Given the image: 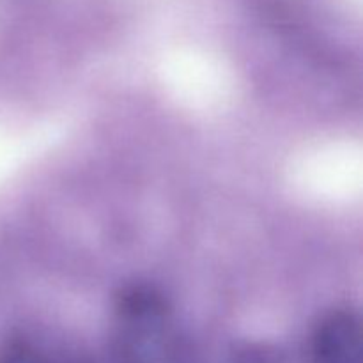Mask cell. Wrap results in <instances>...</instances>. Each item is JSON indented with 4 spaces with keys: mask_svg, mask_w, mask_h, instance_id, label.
<instances>
[{
    "mask_svg": "<svg viewBox=\"0 0 363 363\" xmlns=\"http://www.w3.org/2000/svg\"><path fill=\"white\" fill-rule=\"evenodd\" d=\"M117 363H197L170 323L162 294L130 286L117 296Z\"/></svg>",
    "mask_w": 363,
    "mask_h": 363,
    "instance_id": "1",
    "label": "cell"
},
{
    "mask_svg": "<svg viewBox=\"0 0 363 363\" xmlns=\"http://www.w3.org/2000/svg\"><path fill=\"white\" fill-rule=\"evenodd\" d=\"M314 363H362V328L350 311L325 315L312 335Z\"/></svg>",
    "mask_w": 363,
    "mask_h": 363,
    "instance_id": "2",
    "label": "cell"
},
{
    "mask_svg": "<svg viewBox=\"0 0 363 363\" xmlns=\"http://www.w3.org/2000/svg\"><path fill=\"white\" fill-rule=\"evenodd\" d=\"M0 363H48V360L28 344L16 342L4 351Z\"/></svg>",
    "mask_w": 363,
    "mask_h": 363,
    "instance_id": "3",
    "label": "cell"
},
{
    "mask_svg": "<svg viewBox=\"0 0 363 363\" xmlns=\"http://www.w3.org/2000/svg\"><path fill=\"white\" fill-rule=\"evenodd\" d=\"M230 363H275V358L266 347L245 346L233 354Z\"/></svg>",
    "mask_w": 363,
    "mask_h": 363,
    "instance_id": "4",
    "label": "cell"
}]
</instances>
